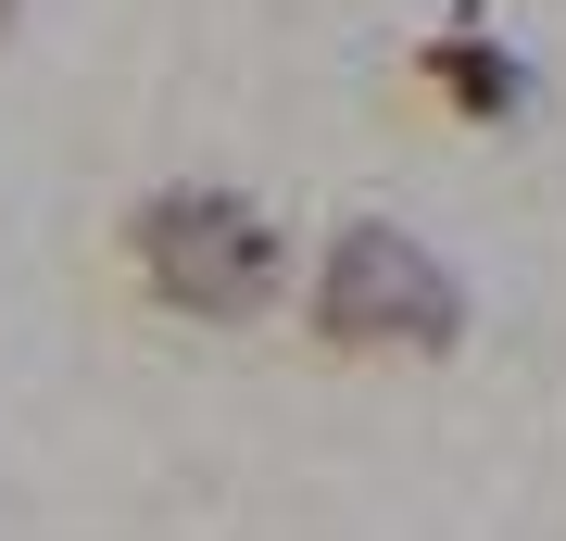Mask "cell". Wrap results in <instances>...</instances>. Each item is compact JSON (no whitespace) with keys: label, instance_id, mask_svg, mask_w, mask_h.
<instances>
[{"label":"cell","instance_id":"1","mask_svg":"<svg viewBox=\"0 0 566 541\" xmlns=\"http://www.w3.org/2000/svg\"><path fill=\"white\" fill-rule=\"evenodd\" d=\"M151 278L189 302V315H240L264 290V227L240 201H164L151 215Z\"/></svg>","mask_w":566,"mask_h":541},{"label":"cell","instance_id":"2","mask_svg":"<svg viewBox=\"0 0 566 541\" xmlns=\"http://www.w3.org/2000/svg\"><path fill=\"white\" fill-rule=\"evenodd\" d=\"M453 290L428 278V264L390 240V227H365V240H340V264H327V327H390V341H441Z\"/></svg>","mask_w":566,"mask_h":541}]
</instances>
